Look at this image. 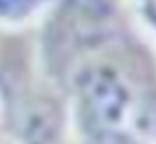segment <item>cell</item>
Instances as JSON below:
<instances>
[{
	"label": "cell",
	"instance_id": "7a4b0ae2",
	"mask_svg": "<svg viewBox=\"0 0 156 144\" xmlns=\"http://www.w3.org/2000/svg\"><path fill=\"white\" fill-rule=\"evenodd\" d=\"M60 132V113L48 99H37L27 106L21 116L23 144H56Z\"/></svg>",
	"mask_w": 156,
	"mask_h": 144
},
{
	"label": "cell",
	"instance_id": "6da1fadb",
	"mask_svg": "<svg viewBox=\"0 0 156 144\" xmlns=\"http://www.w3.org/2000/svg\"><path fill=\"white\" fill-rule=\"evenodd\" d=\"M77 92L90 121L105 134L132 127L135 97L126 76L111 63H93L77 76Z\"/></svg>",
	"mask_w": 156,
	"mask_h": 144
}]
</instances>
